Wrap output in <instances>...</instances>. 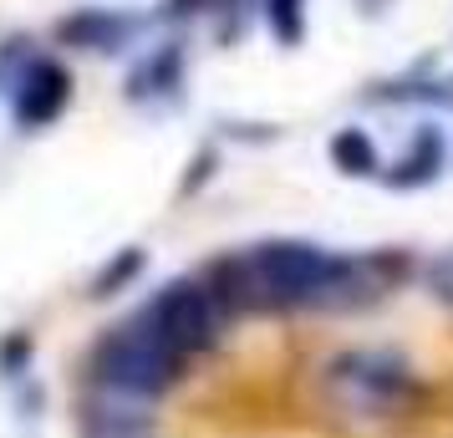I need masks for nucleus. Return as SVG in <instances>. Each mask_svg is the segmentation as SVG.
I'll use <instances>...</instances> for the list:
<instances>
[{
  "label": "nucleus",
  "instance_id": "f257e3e1",
  "mask_svg": "<svg viewBox=\"0 0 453 438\" xmlns=\"http://www.w3.org/2000/svg\"><path fill=\"white\" fill-rule=\"evenodd\" d=\"M342 255L311 240H260L245 250H229L209 265V286L225 301V311L270 316V311H321L331 275Z\"/></svg>",
  "mask_w": 453,
  "mask_h": 438
},
{
  "label": "nucleus",
  "instance_id": "f03ea898",
  "mask_svg": "<svg viewBox=\"0 0 453 438\" xmlns=\"http://www.w3.org/2000/svg\"><path fill=\"white\" fill-rule=\"evenodd\" d=\"M321 397L342 423L377 428V423H397L403 413H412L423 403V382L397 352L351 347L321 367Z\"/></svg>",
  "mask_w": 453,
  "mask_h": 438
},
{
  "label": "nucleus",
  "instance_id": "7ed1b4c3",
  "mask_svg": "<svg viewBox=\"0 0 453 438\" xmlns=\"http://www.w3.org/2000/svg\"><path fill=\"white\" fill-rule=\"evenodd\" d=\"M184 367L188 357L173 352L164 342V332L143 311L107 327L97 336V347H92V382L133 393V397H164L168 388L184 382Z\"/></svg>",
  "mask_w": 453,
  "mask_h": 438
},
{
  "label": "nucleus",
  "instance_id": "20e7f679",
  "mask_svg": "<svg viewBox=\"0 0 453 438\" xmlns=\"http://www.w3.org/2000/svg\"><path fill=\"white\" fill-rule=\"evenodd\" d=\"M143 316L164 332V342L173 352L184 357H199L209 347H219V336H225V301L214 296L204 275H179V280H168L164 291L153 296L143 306Z\"/></svg>",
  "mask_w": 453,
  "mask_h": 438
},
{
  "label": "nucleus",
  "instance_id": "39448f33",
  "mask_svg": "<svg viewBox=\"0 0 453 438\" xmlns=\"http://www.w3.org/2000/svg\"><path fill=\"white\" fill-rule=\"evenodd\" d=\"M72 103V77H66L62 62H51V57H36V62L21 72V82L11 87V112H16V123L21 127H51L57 118L66 112Z\"/></svg>",
  "mask_w": 453,
  "mask_h": 438
},
{
  "label": "nucleus",
  "instance_id": "423d86ee",
  "mask_svg": "<svg viewBox=\"0 0 453 438\" xmlns=\"http://www.w3.org/2000/svg\"><path fill=\"white\" fill-rule=\"evenodd\" d=\"M143 403L148 397H133V393L92 382L87 388V408H82V434L87 438H148Z\"/></svg>",
  "mask_w": 453,
  "mask_h": 438
},
{
  "label": "nucleus",
  "instance_id": "0eeeda50",
  "mask_svg": "<svg viewBox=\"0 0 453 438\" xmlns=\"http://www.w3.org/2000/svg\"><path fill=\"white\" fill-rule=\"evenodd\" d=\"M138 16H123V11H77L57 26V36L66 46H82V51H118L138 36Z\"/></svg>",
  "mask_w": 453,
  "mask_h": 438
},
{
  "label": "nucleus",
  "instance_id": "6e6552de",
  "mask_svg": "<svg viewBox=\"0 0 453 438\" xmlns=\"http://www.w3.org/2000/svg\"><path fill=\"white\" fill-rule=\"evenodd\" d=\"M443 164H449L443 133H438V127H418V133H412V148L397 158V168L388 173V184L418 188V184H428V179H438V168H443Z\"/></svg>",
  "mask_w": 453,
  "mask_h": 438
},
{
  "label": "nucleus",
  "instance_id": "1a4fd4ad",
  "mask_svg": "<svg viewBox=\"0 0 453 438\" xmlns=\"http://www.w3.org/2000/svg\"><path fill=\"white\" fill-rule=\"evenodd\" d=\"M179 82H184V51H179V46H164V51H153V57L133 72L127 92H133L138 103H148V97H173Z\"/></svg>",
  "mask_w": 453,
  "mask_h": 438
},
{
  "label": "nucleus",
  "instance_id": "9d476101",
  "mask_svg": "<svg viewBox=\"0 0 453 438\" xmlns=\"http://www.w3.org/2000/svg\"><path fill=\"white\" fill-rule=\"evenodd\" d=\"M331 164L342 168V173H351V179H357V173L367 179V173L382 168V158H377V143H372L362 127H342V133L331 138Z\"/></svg>",
  "mask_w": 453,
  "mask_h": 438
},
{
  "label": "nucleus",
  "instance_id": "9b49d317",
  "mask_svg": "<svg viewBox=\"0 0 453 438\" xmlns=\"http://www.w3.org/2000/svg\"><path fill=\"white\" fill-rule=\"evenodd\" d=\"M265 16H270V31H275V42L296 46L301 36H306V0H270Z\"/></svg>",
  "mask_w": 453,
  "mask_h": 438
},
{
  "label": "nucleus",
  "instance_id": "f8f14e48",
  "mask_svg": "<svg viewBox=\"0 0 453 438\" xmlns=\"http://www.w3.org/2000/svg\"><path fill=\"white\" fill-rule=\"evenodd\" d=\"M31 62H36L31 42H21V36H16V42H5V46H0V87L11 92V87L21 82V72H26Z\"/></svg>",
  "mask_w": 453,
  "mask_h": 438
},
{
  "label": "nucleus",
  "instance_id": "ddd939ff",
  "mask_svg": "<svg viewBox=\"0 0 453 438\" xmlns=\"http://www.w3.org/2000/svg\"><path fill=\"white\" fill-rule=\"evenodd\" d=\"M428 291L443 301V306H453V250L433 255L428 260Z\"/></svg>",
  "mask_w": 453,
  "mask_h": 438
},
{
  "label": "nucleus",
  "instance_id": "4468645a",
  "mask_svg": "<svg viewBox=\"0 0 453 438\" xmlns=\"http://www.w3.org/2000/svg\"><path fill=\"white\" fill-rule=\"evenodd\" d=\"M133 271H138V250H127V260H123V265H118V260L107 265V271H103V280H97V296H107V291H112V280L123 286V280H127Z\"/></svg>",
  "mask_w": 453,
  "mask_h": 438
}]
</instances>
